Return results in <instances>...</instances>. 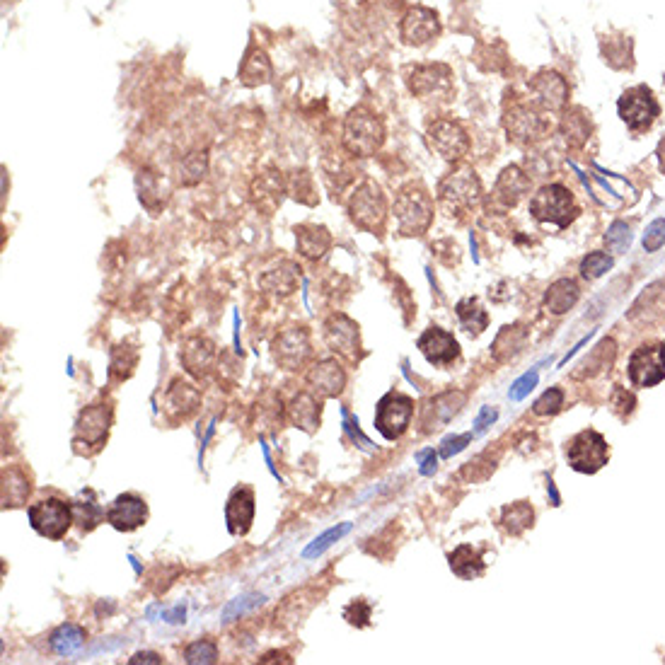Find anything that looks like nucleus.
Masks as SVG:
<instances>
[{
	"label": "nucleus",
	"instance_id": "16",
	"mask_svg": "<svg viewBox=\"0 0 665 665\" xmlns=\"http://www.w3.org/2000/svg\"><path fill=\"white\" fill-rule=\"evenodd\" d=\"M346 383V368L341 366L337 358H320L305 370V385L310 392H315L320 399H337L344 395Z\"/></svg>",
	"mask_w": 665,
	"mask_h": 665
},
{
	"label": "nucleus",
	"instance_id": "20",
	"mask_svg": "<svg viewBox=\"0 0 665 665\" xmlns=\"http://www.w3.org/2000/svg\"><path fill=\"white\" fill-rule=\"evenodd\" d=\"M179 361L194 380H206L218 366V346L208 337H189L179 349Z\"/></svg>",
	"mask_w": 665,
	"mask_h": 665
},
{
	"label": "nucleus",
	"instance_id": "52",
	"mask_svg": "<svg viewBox=\"0 0 665 665\" xmlns=\"http://www.w3.org/2000/svg\"><path fill=\"white\" fill-rule=\"evenodd\" d=\"M605 242H607V247H612L615 252L627 250L629 242H632V233H629L627 223H622V221L612 223V228L607 230V235H605Z\"/></svg>",
	"mask_w": 665,
	"mask_h": 665
},
{
	"label": "nucleus",
	"instance_id": "60",
	"mask_svg": "<svg viewBox=\"0 0 665 665\" xmlns=\"http://www.w3.org/2000/svg\"><path fill=\"white\" fill-rule=\"evenodd\" d=\"M496 416H499V412H496V409L484 407L482 414H479V419H477V433H482L484 429H487V424H491V421H494Z\"/></svg>",
	"mask_w": 665,
	"mask_h": 665
},
{
	"label": "nucleus",
	"instance_id": "41",
	"mask_svg": "<svg viewBox=\"0 0 665 665\" xmlns=\"http://www.w3.org/2000/svg\"><path fill=\"white\" fill-rule=\"evenodd\" d=\"M455 317H458L460 327L465 329L470 337H479L484 329L489 327V312L479 305L477 298H465L455 305Z\"/></svg>",
	"mask_w": 665,
	"mask_h": 665
},
{
	"label": "nucleus",
	"instance_id": "42",
	"mask_svg": "<svg viewBox=\"0 0 665 665\" xmlns=\"http://www.w3.org/2000/svg\"><path fill=\"white\" fill-rule=\"evenodd\" d=\"M286 192L288 179H283L281 172H262V175L254 179L252 194L254 199H259V206H264L266 201H271V206H279Z\"/></svg>",
	"mask_w": 665,
	"mask_h": 665
},
{
	"label": "nucleus",
	"instance_id": "45",
	"mask_svg": "<svg viewBox=\"0 0 665 665\" xmlns=\"http://www.w3.org/2000/svg\"><path fill=\"white\" fill-rule=\"evenodd\" d=\"M615 351H617L615 341H612V339L600 341V344L591 351V356H588L586 361L578 366V368H581V373H576L578 378H583V375H595V373H600V370L610 368L612 361H615Z\"/></svg>",
	"mask_w": 665,
	"mask_h": 665
},
{
	"label": "nucleus",
	"instance_id": "1",
	"mask_svg": "<svg viewBox=\"0 0 665 665\" xmlns=\"http://www.w3.org/2000/svg\"><path fill=\"white\" fill-rule=\"evenodd\" d=\"M482 196V182H479L477 172H474L470 165L458 163L438 182V206H441L448 216L465 218L467 213H472L474 208L482 204Z\"/></svg>",
	"mask_w": 665,
	"mask_h": 665
},
{
	"label": "nucleus",
	"instance_id": "29",
	"mask_svg": "<svg viewBox=\"0 0 665 665\" xmlns=\"http://www.w3.org/2000/svg\"><path fill=\"white\" fill-rule=\"evenodd\" d=\"M293 233H296L298 254L303 259H308V262H320V259H325L334 245V237L325 228V225L303 223V225H296Z\"/></svg>",
	"mask_w": 665,
	"mask_h": 665
},
{
	"label": "nucleus",
	"instance_id": "13",
	"mask_svg": "<svg viewBox=\"0 0 665 665\" xmlns=\"http://www.w3.org/2000/svg\"><path fill=\"white\" fill-rule=\"evenodd\" d=\"M566 458H569V465L574 467L576 472L595 474L600 467L607 465L605 438L593 429L576 433V436L571 438L569 448H566Z\"/></svg>",
	"mask_w": 665,
	"mask_h": 665
},
{
	"label": "nucleus",
	"instance_id": "32",
	"mask_svg": "<svg viewBox=\"0 0 665 665\" xmlns=\"http://www.w3.org/2000/svg\"><path fill=\"white\" fill-rule=\"evenodd\" d=\"M32 494V482L27 472L17 465H8L3 470V508H22L27 506Z\"/></svg>",
	"mask_w": 665,
	"mask_h": 665
},
{
	"label": "nucleus",
	"instance_id": "27",
	"mask_svg": "<svg viewBox=\"0 0 665 665\" xmlns=\"http://www.w3.org/2000/svg\"><path fill=\"white\" fill-rule=\"evenodd\" d=\"M286 421L303 433H317L322 426V399L310 390L293 395L286 404Z\"/></svg>",
	"mask_w": 665,
	"mask_h": 665
},
{
	"label": "nucleus",
	"instance_id": "9",
	"mask_svg": "<svg viewBox=\"0 0 665 665\" xmlns=\"http://www.w3.org/2000/svg\"><path fill=\"white\" fill-rule=\"evenodd\" d=\"M27 516H30L32 530L51 542L63 540L71 525H75L71 501L56 499V496H46V499L32 503L27 508Z\"/></svg>",
	"mask_w": 665,
	"mask_h": 665
},
{
	"label": "nucleus",
	"instance_id": "37",
	"mask_svg": "<svg viewBox=\"0 0 665 665\" xmlns=\"http://www.w3.org/2000/svg\"><path fill=\"white\" fill-rule=\"evenodd\" d=\"M581 298V288L574 279H559L547 288L545 293V310L552 315H564L569 312Z\"/></svg>",
	"mask_w": 665,
	"mask_h": 665
},
{
	"label": "nucleus",
	"instance_id": "48",
	"mask_svg": "<svg viewBox=\"0 0 665 665\" xmlns=\"http://www.w3.org/2000/svg\"><path fill=\"white\" fill-rule=\"evenodd\" d=\"M612 269V257L605 252H591L586 259L581 262V276L588 281L600 279L605 271Z\"/></svg>",
	"mask_w": 665,
	"mask_h": 665
},
{
	"label": "nucleus",
	"instance_id": "3",
	"mask_svg": "<svg viewBox=\"0 0 665 665\" xmlns=\"http://www.w3.org/2000/svg\"><path fill=\"white\" fill-rule=\"evenodd\" d=\"M385 136L383 119L366 107H356L346 114L341 126V148L351 158H373L383 148Z\"/></svg>",
	"mask_w": 665,
	"mask_h": 665
},
{
	"label": "nucleus",
	"instance_id": "5",
	"mask_svg": "<svg viewBox=\"0 0 665 665\" xmlns=\"http://www.w3.org/2000/svg\"><path fill=\"white\" fill-rule=\"evenodd\" d=\"M433 206L431 194L419 184H407L395 194L392 204V216L397 221V233L402 237H421L431 230L433 225Z\"/></svg>",
	"mask_w": 665,
	"mask_h": 665
},
{
	"label": "nucleus",
	"instance_id": "12",
	"mask_svg": "<svg viewBox=\"0 0 665 665\" xmlns=\"http://www.w3.org/2000/svg\"><path fill=\"white\" fill-rule=\"evenodd\" d=\"M429 146L448 163H462L470 153L472 141L465 126L455 119H436L429 126Z\"/></svg>",
	"mask_w": 665,
	"mask_h": 665
},
{
	"label": "nucleus",
	"instance_id": "2",
	"mask_svg": "<svg viewBox=\"0 0 665 665\" xmlns=\"http://www.w3.org/2000/svg\"><path fill=\"white\" fill-rule=\"evenodd\" d=\"M114 424V404L109 399L92 402L85 409H80L78 419L73 426V453L80 458H92L107 445L109 431Z\"/></svg>",
	"mask_w": 665,
	"mask_h": 665
},
{
	"label": "nucleus",
	"instance_id": "47",
	"mask_svg": "<svg viewBox=\"0 0 665 665\" xmlns=\"http://www.w3.org/2000/svg\"><path fill=\"white\" fill-rule=\"evenodd\" d=\"M184 661H187L189 665L216 663L218 661V644L213 639L192 641V644L184 649Z\"/></svg>",
	"mask_w": 665,
	"mask_h": 665
},
{
	"label": "nucleus",
	"instance_id": "58",
	"mask_svg": "<svg viewBox=\"0 0 665 665\" xmlns=\"http://www.w3.org/2000/svg\"><path fill=\"white\" fill-rule=\"evenodd\" d=\"M416 460L421 462L419 470L424 477H431V474L436 472V453H433V450H424V453L416 455Z\"/></svg>",
	"mask_w": 665,
	"mask_h": 665
},
{
	"label": "nucleus",
	"instance_id": "34",
	"mask_svg": "<svg viewBox=\"0 0 665 665\" xmlns=\"http://www.w3.org/2000/svg\"><path fill=\"white\" fill-rule=\"evenodd\" d=\"M448 562H450V569H453V574L462 578V581H474V578L482 576L484 569H487L484 552L472 545L455 547V552L450 554Z\"/></svg>",
	"mask_w": 665,
	"mask_h": 665
},
{
	"label": "nucleus",
	"instance_id": "28",
	"mask_svg": "<svg viewBox=\"0 0 665 665\" xmlns=\"http://www.w3.org/2000/svg\"><path fill=\"white\" fill-rule=\"evenodd\" d=\"M532 179L525 170H520L518 165L503 167L501 175L496 177L494 184V201L501 208H516L520 201L525 199V194L530 192Z\"/></svg>",
	"mask_w": 665,
	"mask_h": 665
},
{
	"label": "nucleus",
	"instance_id": "46",
	"mask_svg": "<svg viewBox=\"0 0 665 665\" xmlns=\"http://www.w3.org/2000/svg\"><path fill=\"white\" fill-rule=\"evenodd\" d=\"M288 194H291L298 204H305V206L317 204L315 182H312V175L308 170H298L288 177Z\"/></svg>",
	"mask_w": 665,
	"mask_h": 665
},
{
	"label": "nucleus",
	"instance_id": "61",
	"mask_svg": "<svg viewBox=\"0 0 665 665\" xmlns=\"http://www.w3.org/2000/svg\"><path fill=\"white\" fill-rule=\"evenodd\" d=\"M259 663H288V665H291V663H293V658L288 656V653L271 651V653H266L264 658H259Z\"/></svg>",
	"mask_w": 665,
	"mask_h": 665
},
{
	"label": "nucleus",
	"instance_id": "21",
	"mask_svg": "<svg viewBox=\"0 0 665 665\" xmlns=\"http://www.w3.org/2000/svg\"><path fill=\"white\" fill-rule=\"evenodd\" d=\"M416 346H419V351L424 354L426 361L436 368L453 366V363L460 358L458 339L436 325H431L424 334H421L419 341H416Z\"/></svg>",
	"mask_w": 665,
	"mask_h": 665
},
{
	"label": "nucleus",
	"instance_id": "19",
	"mask_svg": "<svg viewBox=\"0 0 665 665\" xmlns=\"http://www.w3.org/2000/svg\"><path fill=\"white\" fill-rule=\"evenodd\" d=\"M665 378V344L639 346L629 358V380L634 387H653Z\"/></svg>",
	"mask_w": 665,
	"mask_h": 665
},
{
	"label": "nucleus",
	"instance_id": "33",
	"mask_svg": "<svg viewBox=\"0 0 665 665\" xmlns=\"http://www.w3.org/2000/svg\"><path fill=\"white\" fill-rule=\"evenodd\" d=\"M312 595H317L315 588H300V591L288 595V598L281 603L279 610H276V624H281V627H291V629L298 627V624L310 615V610L317 603V598L310 600V603H305V600L312 598Z\"/></svg>",
	"mask_w": 665,
	"mask_h": 665
},
{
	"label": "nucleus",
	"instance_id": "36",
	"mask_svg": "<svg viewBox=\"0 0 665 665\" xmlns=\"http://www.w3.org/2000/svg\"><path fill=\"white\" fill-rule=\"evenodd\" d=\"M136 189H138V199H141V204L148 208L150 216H158V213L165 208V199H163V182H160V175L153 170V167H143V170L138 172Z\"/></svg>",
	"mask_w": 665,
	"mask_h": 665
},
{
	"label": "nucleus",
	"instance_id": "40",
	"mask_svg": "<svg viewBox=\"0 0 665 665\" xmlns=\"http://www.w3.org/2000/svg\"><path fill=\"white\" fill-rule=\"evenodd\" d=\"M559 131H562L566 146L581 148L588 141V136H591V121L583 114V109H564Z\"/></svg>",
	"mask_w": 665,
	"mask_h": 665
},
{
	"label": "nucleus",
	"instance_id": "49",
	"mask_svg": "<svg viewBox=\"0 0 665 665\" xmlns=\"http://www.w3.org/2000/svg\"><path fill=\"white\" fill-rule=\"evenodd\" d=\"M564 407V392L559 387H549V390L532 404V414L535 416H554Z\"/></svg>",
	"mask_w": 665,
	"mask_h": 665
},
{
	"label": "nucleus",
	"instance_id": "55",
	"mask_svg": "<svg viewBox=\"0 0 665 665\" xmlns=\"http://www.w3.org/2000/svg\"><path fill=\"white\" fill-rule=\"evenodd\" d=\"M264 603V595H250V598H237L233 605L228 607V610H225V620H233L235 617V612H245L247 607H254V605H262Z\"/></svg>",
	"mask_w": 665,
	"mask_h": 665
},
{
	"label": "nucleus",
	"instance_id": "35",
	"mask_svg": "<svg viewBox=\"0 0 665 665\" xmlns=\"http://www.w3.org/2000/svg\"><path fill=\"white\" fill-rule=\"evenodd\" d=\"M138 358H141V351L131 341H121V344L114 346L112 354H109V380L126 383L136 373Z\"/></svg>",
	"mask_w": 665,
	"mask_h": 665
},
{
	"label": "nucleus",
	"instance_id": "4",
	"mask_svg": "<svg viewBox=\"0 0 665 665\" xmlns=\"http://www.w3.org/2000/svg\"><path fill=\"white\" fill-rule=\"evenodd\" d=\"M346 213H349L351 223L358 230H363V233L383 235L387 216H390V206H387L380 184L373 182V179H361L351 189L349 201H346Z\"/></svg>",
	"mask_w": 665,
	"mask_h": 665
},
{
	"label": "nucleus",
	"instance_id": "62",
	"mask_svg": "<svg viewBox=\"0 0 665 665\" xmlns=\"http://www.w3.org/2000/svg\"><path fill=\"white\" fill-rule=\"evenodd\" d=\"M661 163H663V170H665V141H663V146H661Z\"/></svg>",
	"mask_w": 665,
	"mask_h": 665
},
{
	"label": "nucleus",
	"instance_id": "43",
	"mask_svg": "<svg viewBox=\"0 0 665 665\" xmlns=\"http://www.w3.org/2000/svg\"><path fill=\"white\" fill-rule=\"evenodd\" d=\"M535 523V511L528 501H516L503 506L501 511V528L508 532V535H523L525 530L532 528Z\"/></svg>",
	"mask_w": 665,
	"mask_h": 665
},
{
	"label": "nucleus",
	"instance_id": "31",
	"mask_svg": "<svg viewBox=\"0 0 665 665\" xmlns=\"http://www.w3.org/2000/svg\"><path fill=\"white\" fill-rule=\"evenodd\" d=\"M528 327L520 325H506L496 334L494 344H491V356H494L496 363H508L513 361L518 354H523L525 344H528Z\"/></svg>",
	"mask_w": 665,
	"mask_h": 665
},
{
	"label": "nucleus",
	"instance_id": "30",
	"mask_svg": "<svg viewBox=\"0 0 665 665\" xmlns=\"http://www.w3.org/2000/svg\"><path fill=\"white\" fill-rule=\"evenodd\" d=\"M271 78H274V66H271L269 54H266L264 49H259V46H252V49L247 51L245 61H242L237 80H240L245 88H259V85L271 83Z\"/></svg>",
	"mask_w": 665,
	"mask_h": 665
},
{
	"label": "nucleus",
	"instance_id": "50",
	"mask_svg": "<svg viewBox=\"0 0 665 665\" xmlns=\"http://www.w3.org/2000/svg\"><path fill=\"white\" fill-rule=\"evenodd\" d=\"M349 530H351V523H341L339 528H332V530H327L325 535H322V537H317V540L312 542V545H310L308 549H305V552H303V557H305V559H310V557H317V554H322V552H325L327 547H332L334 542L341 540V537H344L346 532H349Z\"/></svg>",
	"mask_w": 665,
	"mask_h": 665
},
{
	"label": "nucleus",
	"instance_id": "39",
	"mask_svg": "<svg viewBox=\"0 0 665 665\" xmlns=\"http://www.w3.org/2000/svg\"><path fill=\"white\" fill-rule=\"evenodd\" d=\"M208 175V148H194L179 160L177 179L182 187H196Z\"/></svg>",
	"mask_w": 665,
	"mask_h": 665
},
{
	"label": "nucleus",
	"instance_id": "18",
	"mask_svg": "<svg viewBox=\"0 0 665 665\" xmlns=\"http://www.w3.org/2000/svg\"><path fill=\"white\" fill-rule=\"evenodd\" d=\"M165 416L172 426L187 424L192 416L201 409V390L187 380L175 378L165 390Z\"/></svg>",
	"mask_w": 665,
	"mask_h": 665
},
{
	"label": "nucleus",
	"instance_id": "56",
	"mask_svg": "<svg viewBox=\"0 0 665 665\" xmlns=\"http://www.w3.org/2000/svg\"><path fill=\"white\" fill-rule=\"evenodd\" d=\"M470 441H472V433H465V436H458V438H448V441L443 443L441 455L443 458H453V455H458Z\"/></svg>",
	"mask_w": 665,
	"mask_h": 665
},
{
	"label": "nucleus",
	"instance_id": "8",
	"mask_svg": "<svg viewBox=\"0 0 665 665\" xmlns=\"http://www.w3.org/2000/svg\"><path fill=\"white\" fill-rule=\"evenodd\" d=\"M312 351V334L305 325H291L283 327L271 341V356L274 363L286 373H296V370L308 368Z\"/></svg>",
	"mask_w": 665,
	"mask_h": 665
},
{
	"label": "nucleus",
	"instance_id": "15",
	"mask_svg": "<svg viewBox=\"0 0 665 665\" xmlns=\"http://www.w3.org/2000/svg\"><path fill=\"white\" fill-rule=\"evenodd\" d=\"M617 109H620V117L624 124H627L629 131L634 133L651 129L658 112H661L656 97H653V92L646 88V85H636V88L624 92Z\"/></svg>",
	"mask_w": 665,
	"mask_h": 665
},
{
	"label": "nucleus",
	"instance_id": "23",
	"mask_svg": "<svg viewBox=\"0 0 665 665\" xmlns=\"http://www.w3.org/2000/svg\"><path fill=\"white\" fill-rule=\"evenodd\" d=\"M453 83V71L445 63H419L407 71V88L416 97H431L448 90Z\"/></svg>",
	"mask_w": 665,
	"mask_h": 665
},
{
	"label": "nucleus",
	"instance_id": "11",
	"mask_svg": "<svg viewBox=\"0 0 665 665\" xmlns=\"http://www.w3.org/2000/svg\"><path fill=\"white\" fill-rule=\"evenodd\" d=\"M322 337H325L327 349L332 351V354H337L349 363H358L363 351L361 327H358L356 320H351L344 312H334V315L327 317L325 325H322Z\"/></svg>",
	"mask_w": 665,
	"mask_h": 665
},
{
	"label": "nucleus",
	"instance_id": "25",
	"mask_svg": "<svg viewBox=\"0 0 665 665\" xmlns=\"http://www.w3.org/2000/svg\"><path fill=\"white\" fill-rule=\"evenodd\" d=\"M254 513H257V499L252 487H235L225 503V525L233 537H245L252 530Z\"/></svg>",
	"mask_w": 665,
	"mask_h": 665
},
{
	"label": "nucleus",
	"instance_id": "26",
	"mask_svg": "<svg viewBox=\"0 0 665 665\" xmlns=\"http://www.w3.org/2000/svg\"><path fill=\"white\" fill-rule=\"evenodd\" d=\"M298 281H300V266L296 262H291V259H281V262H276L274 266L262 271V276H259V288H262L266 296L276 300H286L298 291Z\"/></svg>",
	"mask_w": 665,
	"mask_h": 665
},
{
	"label": "nucleus",
	"instance_id": "14",
	"mask_svg": "<svg viewBox=\"0 0 665 665\" xmlns=\"http://www.w3.org/2000/svg\"><path fill=\"white\" fill-rule=\"evenodd\" d=\"M528 90L530 102L549 114L564 112L566 104H569V83H566L562 73L549 71V68L532 75Z\"/></svg>",
	"mask_w": 665,
	"mask_h": 665
},
{
	"label": "nucleus",
	"instance_id": "7",
	"mask_svg": "<svg viewBox=\"0 0 665 665\" xmlns=\"http://www.w3.org/2000/svg\"><path fill=\"white\" fill-rule=\"evenodd\" d=\"M530 216L537 223H552L557 228H569L578 218L574 194L562 184H545L530 199Z\"/></svg>",
	"mask_w": 665,
	"mask_h": 665
},
{
	"label": "nucleus",
	"instance_id": "51",
	"mask_svg": "<svg viewBox=\"0 0 665 665\" xmlns=\"http://www.w3.org/2000/svg\"><path fill=\"white\" fill-rule=\"evenodd\" d=\"M370 617H373V607H370V603H366L363 598H358V600H354V603H349L344 607V620L349 622L351 627H358V629L368 627Z\"/></svg>",
	"mask_w": 665,
	"mask_h": 665
},
{
	"label": "nucleus",
	"instance_id": "17",
	"mask_svg": "<svg viewBox=\"0 0 665 665\" xmlns=\"http://www.w3.org/2000/svg\"><path fill=\"white\" fill-rule=\"evenodd\" d=\"M441 34V20L436 10L426 5H414L399 22V39L407 46H426Z\"/></svg>",
	"mask_w": 665,
	"mask_h": 665
},
{
	"label": "nucleus",
	"instance_id": "59",
	"mask_svg": "<svg viewBox=\"0 0 665 665\" xmlns=\"http://www.w3.org/2000/svg\"><path fill=\"white\" fill-rule=\"evenodd\" d=\"M141 663L163 665V656H158V653H153V651H141V653H136V656H133L129 661V665H141Z\"/></svg>",
	"mask_w": 665,
	"mask_h": 665
},
{
	"label": "nucleus",
	"instance_id": "54",
	"mask_svg": "<svg viewBox=\"0 0 665 665\" xmlns=\"http://www.w3.org/2000/svg\"><path fill=\"white\" fill-rule=\"evenodd\" d=\"M537 378H540V375H537V370H532V373L523 375V378H520L518 383L511 387V392H508V397L516 399V402H518V399H523L525 395H530L532 387L537 385Z\"/></svg>",
	"mask_w": 665,
	"mask_h": 665
},
{
	"label": "nucleus",
	"instance_id": "10",
	"mask_svg": "<svg viewBox=\"0 0 665 665\" xmlns=\"http://www.w3.org/2000/svg\"><path fill=\"white\" fill-rule=\"evenodd\" d=\"M414 399L404 392H387V395L380 399L378 407H375V431L380 436L387 438V441H397L407 433L409 424H412L414 416Z\"/></svg>",
	"mask_w": 665,
	"mask_h": 665
},
{
	"label": "nucleus",
	"instance_id": "53",
	"mask_svg": "<svg viewBox=\"0 0 665 665\" xmlns=\"http://www.w3.org/2000/svg\"><path fill=\"white\" fill-rule=\"evenodd\" d=\"M663 245H665V221H663V218H658V221H653L649 225V230H646L644 250L646 252H656V250H661Z\"/></svg>",
	"mask_w": 665,
	"mask_h": 665
},
{
	"label": "nucleus",
	"instance_id": "38",
	"mask_svg": "<svg viewBox=\"0 0 665 665\" xmlns=\"http://www.w3.org/2000/svg\"><path fill=\"white\" fill-rule=\"evenodd\" d=\"M88 494V499H75L71 501V508H73V523L75 528L80 532H92L95 528H100V525L107 520V511L97 503L95 499V491H85Z\"/></svg>",
	"mask_w": 665,
	"mask_h": 665
},
{
	"label": "nucleus",
	"instance_id": "22",
	"mask_svg": "<svg viewBox=\"0 0 665 665\" xmlns=\"http://www.w3.org/2000/svg\"><path fill=\"white\" fill-rule=\"evenodd\" d=\"M148 503L138 494H121L109 503L107 508V523L119 532H133L148 523Z\"/></svg>",
	"mask_w": 665,
	"mask_h": 665
},
{
	"label": "nucleus",
	"instance_id": "57",
	"mask_svg": "<svg viewBox=\"0 0 665 665\" xmlns=\"http://www.w3.org/2000/svg\"><path fill=\"white\" fill-rule=\"evenodd\" d=\"M612 407L617 409V412L622 414H629L634 409V397L629 395L627 390H622V387H617L615 390V397H612Z\"/></svg>",
	"mask_w": 665,
	"mask_h": 665
},
{
	"label": "nucleus",
	"instance_id": "44",
	"mask_svg": "<svg viewBox=\"0 0 665 665\" xmlns=\"http://www.w3.org/2000/svg\"><path fill=\"white\" fill-rule=\"evenodd\" d=\"M85 644V629L78 624H61L54 634H51V649L59 656H71Z\"/></svg>",
	"mask_w": 665,
	"mask_h": 665
},
{
	"label": "nucleus",
	"instance_id": "6",
	"mask_svg": "<svg viewBox=\"0 0 665 665\" xmlns=\"http://www.w3.org/2000/svg\"><path fill=\"white\" fill-rule=\"evenodd\" d=\"M549 112L540 109L532 102H511L503 109V129L508 133V141L516 146H535L545 141L552 133V121L547 117Z\"/></svg>",
	"mask_w": 665,
	"mask_h": 665
},
{
	"label": "nucleus",
	"instance_id": "24",
	"mask_svg": "<svg viewBox=\"0 0 665 665\" xmlns=\"http://www.w3.org/2000/svg\"><path fill=\"white\" fill-rule=\"evenodd\" d=\"M467 395L460 390H448L429 399L424 409H421V426H424V433H433L441 431L448 421H453L455 416L462 412L465 407Z\"/></svg>",
	"mask_w": 665,
	"mask_h": 665
}]
</instances>
